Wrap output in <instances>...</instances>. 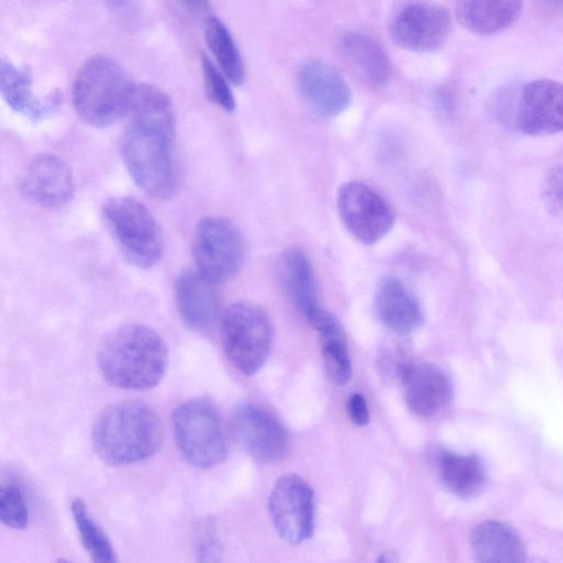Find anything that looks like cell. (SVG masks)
Returning a JSON list of instances; mask_svg holds the SVG:
<instances>
[{
	"mask_svg": "<svg viewBox=\"0 0 563 563\" xmlns=\"http://www.w3.org/2000/svg\"><path fill=\"white\" fill-rule=\"evenodd\" d=\"M168 351L153 329L129 324L113 331L102 343L98 364L103 378L114 387L144 390L165 375Z\"/></svg>",
	"mask_w": 563,
	"mask_h": 563,
	"instance_id": "6da1fadb",
	"label": "cell"
},
{
	"mask_svg": "<svg viewBox=\"0 0 563 563\" xmlns=\"http://www.w3.org/2000/svg\"><path fill=\"white\" fill-rule=\"evenodd\" d=\"M92 444L110 465L133 464L154 455L163 441L156 411L141 401H123L106 409L96 420Z\"/></svg>",
	"mask_w": 563,
	"mask_h": 563,
	"instance_id": "7a4b0ae2",
	"label": "cell"
},
{
	"mask_svg": "<svg viewBox=\"0 0 563 563\" xmlns=\"http://www.w3.org/2000/svg\"><path fill=\"white\" fill-rule=\"evenodd\" d=\"M135 86L118 62L95 55L82 64L75 77V111L85 123L107 128L126 117Z\"/></svg>",
	"mask_w": 563,
	"mask_h": 563,
	"instance_id": "3957f363",
	"label": "cell"
},
{
	"mask_svg": "<svg viewBox=\"0 0 563 563\" xmlns=\"http://www.w3.org/2000/svg\"><path fill=\"white\" fill-rule=\"evenodd\" d=\"M175 134L128 122L120 153L136 186L155 199L173 197L178 175L173 153Z\"/></svg>",
	"mask_w": 563,
	"mask_h": 563,
	"instance_id": "277c9868",
	"label": "cell"
},
{
	"mask_svg": "<svg viewBox=\"0 0 563 563\" xmlns=\"http://www.w3.org/2000/svg\"><path fill=\"white\" fill-rule=\"evenodd\" d=\"M103 223L123 257L139 268H151L162 258L164 234L154 214L140 200L113 197L102 206Z\"/></svg>",
	"mask_w": 563,
	"mask_h": 563,
	"instance_id": "5b68a950",
	"label": "cell"
},
{
	"mask_svg": "<svg viewBox=\"0 0 563 563\" xmlns=\"http://www.w3.org/2000/svg\"><path fill=\"white\" fill-rule=\"evenodd\" d=\"M175 442L191 466L210 468L228 454L227 434L217 408L196 398L179 405L172 417Z\"/></svg>",
	"mask_w": 563,
	"mask_h": 563,
	"instance_id": "8992f818",
	"label": "cell"
},
{
	"mask_svg": "<svg viewBox=\"0 0 563 563\" xmlns=\"http://www.w3.org/2000/svg\"><path fill=\"white\" fill-rule=\"evenodd\" d=\"M221 340L234 367L244 375H253L266 363L273 346L271 319L254 303L234 302L223 312Z\"/></svg>",
	"mask_w": 563,
	"mask_h": 563,
	"instance_id": "52a82bcc",
	"label": "cell"
},
{
	"mask_svg": "<svg viewBox=\"0 0 563 563\" xmlns=\"http://www.w3.org/2000/svg\"><path fill=\"white\" fill-rule=\"evenodd\" d=\"M191 251L197 269L217 285L233 279L245 258L241 231L222 217H206L197 223Z\"/></svg>",
	"mask_w": 563,
	"mask_h": 563,
	"instance_id": "ba28073f",
	"label": "cell"
},
{
	"mask_svg": "<svg viewBox=\"0 0 563 563\" xmlns=\"http://www.w3.org/2000/svg\"><path fill=\"white\" fill-rule=\"evenodd\" d=\"M390 38L412 52L440 48L451 32V15L446 8L431 0H407L391 13L388 23Z\"/></svg>",
	"mask_w": 563,
	"mask_h": 563,
	"instance_id": "9c48e42d",
	"label": "cell"
},
{
	"mask_svg": "<svg viewBox=\"0 0 563 563\" xmlns=\"http://www.w3.org/2000/svg\"><path fill=\"white\" fill-rule=\"evenodd\" d=\"M338 211L349 232L364 244H374L393 228L395 216L386 200L360 181L343 184L336 197Z\"/></svg>",
	"mask_w": 563,
	"mask_h": 563,
	"instance_id": "30bf717a",
	"label": "cell"
},
{
	"mask_svg": "<svg viewBox=\"0 0 563 563\" xmlns=\"http://www.w3.org/2000/svg\"><path fill=\"white\" fill-rule=\"evenodd\" d=\"M269 514L278 534L292 544L308 540L314 529V498L310 485L296 474L282 476L274 484Z\"/></svg>",
	"mask_w": 563,
	"mask_h": 563,
	"instance_id": "8fae6325",
	"label": "cell"
},
{
	"mask_svg": "<svg viewBox=\"0 0 563 563\" xmlns=\"http://www.w3.org/2000/svg\"><path fill=\"white\" fill-rule=\"evenodd\" d=\"M230 424L239 445L254 460L272 463L285 455L287 430L267 409L253 402L240 404L232 412Z\"/></svg>",
	"mask_w": 563,
	"mask_h": 563,
	"instance_id": "7c38bea8",
	"label": "cell"
},
{
	"mask_svg": "<svg viewBox=\"0 0 563 563\" xmlns=\"http://www.w3.org/2000/svg\"><path fill=\"white\" fill-rule=\"evenodd\" d=\"M516 126L532 136L563 131V84L537 79L526 84L516 111Z\"/></svg>",
	"mask_w": 563,
	"mask_h": 563,
	"instance_id": "4fadbf2b",
	"label": "cell"
},
{
	"mask_svg": "<svg viewBox=\"0 0 563 563\" xmlns=\"http://www.w3.org/2000/svg\"><path fill=\"white\" fill-rule=\"evenodd\" d=\"M19 189L33 205L56 209L73 198L75 183L69 166L60 157L43 153L35 156L22 172Z\"/></svg>",
	"mask_w": 563,
	"mask_h": 563,
	"instance_id": "5bb4252c",
	"label": "cell"
},
{
	"mask_svg": "<svg viewBox=\"0 0 563 563\" xmlns=\"http://www.w3.org/2000/svg\"><path fill=\"white\" fill-rule=\"evenodd\" d=\"M398 380L409 409L423 418L445 411L453 399V383L440 366L430 362L411 361L402 369Z\"/></svg>",
	"mask_w": 563,
	"mask_h": 563,
	"instance_id": "9a60e30c",
	"label": "cell"
},
{
	"mask_svg": "<svg viewBox=\"0 0 563 563\" xmlns=\"http://www.w3.org/2000/svg\"><path fill=\"white\" fill-rule=\"evenodd\" d=\"M298 87L308 107L325 118L342 113L352 100L351 89L342 75L321 60H310L300 68Z\"/></svg>",
	"mask_w": 563,
	"mask_h": 563,
	"instance_id": "2e32d148",
	"label": "cell"
},
{
	"mask_svg": "<svg viewBox=\"0 0 563 563\" xmlns=\"http://www.w3.org/2000/svg\"><path fill=\"white\" fill-rule=\"evenodd\" d=\"M175 302L181 320L192 330L207 331L220 313L217 284L198 269L180 273L175 283Z\"/></svg>",
	"mask_w": 563,
	"mask_h": 563,
	"instance_id": "e0dca14e",
	"label": "cell"
},
{
	"mask_svg": "<svg viewBox=\"0 0 563 563\" xmlns=\"http://www.w3.org/2000/svg\"><path fill=\"white\" fill-rule=\"evenodd\" d=\"M0 91L13 111L32 122H40L54 115L63 100L57 89L42 97L34 96L29 70L16 68L9 60L0 63Z\"/></svg>",
	"mask_w": 563,
	"mask_h": 563,
	"instance_id": "ac0fdd59",
	"label": "cell"
},
{
	"mask_svg": "<svg viewBox=\"0 0 563 563\" xmlns=\"http://www.w3.org/2000/svg\"><path fill=\"white\" fill-rule=\"evenodd\" d=\"M277 276L290 302L310 322L322 308L308 257L296 247L285 250L277 261Z\"/></svg>",
	"mask_w": 563,
	"mask_h": 563,
	"instance_id": "d6986e66",
	"label": "cell"
},
{
	"mask_svg": "<svg viewBox=\"0 0 563 563\" xmlns=\"http://www.w3.org/2000/svg\"><path fill=\"white\" fill-rule=\"evenodd\" d=\"M431 456L441 484L450 493L467 499L484 492L488 476L479 456L446 449H435Z\"/></svg>",
	"mask_w": 563,
	"mask_h": 563,
	"instance_id": "ffe728a7",
	"label": "cell"
},
{
	"mask_svg": "<svg viewBox=\"0 0 563 563\" xmlns=\"http://www.w3.org/2000/svg\"><path fill=\"white\" fill-rule=\"evenodd\" d=\"M375 308L382 322L400 335L416 331L423 322L418 300L396 278H386L378 285Z\"/></svg>",
	"mask_w": 563,
	"mask_h": 563,
	"instance_id": "44dd1931",
	"label": "cell"
},
{
	"mask_svg": "<svg viewBox=\"0 0 563 563\" xmlns=\"http://www.w3.org/2000/svg\"><path fill=\"white\" fill-rule=\"evenodd\" d=\"M471 548L474 559L482 563H520L526 561V549L518 532L499 520L479 522L472 531Z\"/></svg>",
	"mask_w": 563,
	"mask_h": 563,
	"instance_id": "7402d4cb",
	"label": "cell"
},
{
	"mask_svg": "<svg viewBox=\"0 0 563 563\" xmlns=\"http://www.w3.org/2000/svg\"><path fill=\"white\" fill-rule=\"evenodd\" d=\"M523 0H456L455 15L467 31L492 35L511 26L522 11Z\"/></svg>",
	"mask_w": 563,
	"mask_h": 563,
	"instance_id": "603a6c76",
	"label": "cell"
},
{
	"mask_svg": "<svg viewBox=\"0 0 563 563\" xmlns=\"http://www.w3.org/2000/svg\"><path fill=\"white\" fill-rule=\"evenodd\" d=\"M342 53L354 71L373 87L385 86L391 74L384 48L369 35L353 31L341 40Z\"/></svg>",
	"mask_w": 563,
	"mask_h": 563,
	"instance_id": "cb8c5ba5",
	"label": "cell"
},
{
	"mask_svg": "<svg viewBox=\"0 0 563 563\" xmlns=\"http://www.w3.org/2000/svg\"><path fill=\"white\" fill-rule=\"evenodd\" d=\"M310 323L319 334L328 377L338 385L346 384L352 377V364L340 321L331 312L321 309Z\"/></svg>",
	"mask_w": 563,
	"mask_h": 563,
	"instance_id": "d4e9b609",
	"label": "cell"
},
{
	"mask_svg": "<svg viewBox=\"0 0 563 563\" xmlns=\"http://www.w3.org/2000/svg\"><path fill=\"white\" fill-rule=\"evenodd\" d=\"M205 36L213 57L229 81L241 85L245 78L244 64L227 25L217 16H209Z\"/></svg>",
	"mask_w": 563,
	"mask_h": 563,
	"instance_id": "484cf974",
	"label": "cell"
},
{
	"mask_svg": "<svg viewBox=\"0 0 563 563\" xmlns=\"http://www.w3.org/2000/svg\"><path fill=\"white\" fill-rule=\"evenodd\" d=\"M71 515L84 548L95 562L112 563L115 553L106 533L90 516L85 503L76 498L71 503Z\"/></svg>",
	"mask_w": 563,
	"mask_h": 563,
	"instance_id": "4316f807",
	"label": "cell"
},
{
	"mask_svg": "<svg viewBox=\"0 0 563 563\" xmlns=\"http://www.w3.org/2000/svg\"><path fill=\"white\" fill-rule=\"evenodd\" d=\"M201 69L205 90L213 103L228 112L235 109V98L229 85V79L207 55H201Z\"/></svg>",
	"mask_w": 563,
	"mask_h": 563,
	"instance_id": "83f0119b",
	"label": "cell"
},
{
	"mask_svg": "<svg viewBox=\"0 0 563 563\" xmlns=\"http://www.w3.org/2000/svg\"><path fill=\"white\" fill-rule=\"evenodd\" d=\"M0 519L12 529H24L29 522V510L20 486L3 485L0 493Z\"/></svg>",
	"mask_w": 563,
	"mask_h": 563,
	"instance_id": "f1b7e54d",
	"label": "cell"
},
{
	"mask_svg": "<svg viewBox=\"0 0 563 563\" xmlns=\"http://www.w3.org/2000/svg\"><path fill=\"white\" fill-rule=\"evenodd\" d=\"M542 199L547 210L563 221V165L547 173L542 183Z\"/></svg>",
	"mask_w": 563,
	"mask_h": 563,
	"instance_id": "f546056e",
	"label": "cell"
},
{
	"mask_svg": "<svg viewBox=\"0 0 563 563\" xmlns=\"http://www.w3.org/2000/svg\"><path fill=\"white\" fill-rule=\"evenodd\" d=\"M408 352V349L402 344H394L383 349L378 358L382 372L398 379L406 365L412 361Z\"/></svg>",
	"mask_w": 563,
	"mask_h": 563,
	"instance_id": "4dcf8cb0",
	"label": "cell"
},
{
	"mask_svg": "<svg viewBox=\"0 0 563 563\" xmlns=\"http://www.w3.org/2000/svg\"><path fill=\"white\" fill-rule=\"evenodd\" d=\"M346 410L350 419L356 426H365L369 422V409L365 397L362 394H353L347 404Z\"/></svg>",
	"mask_w": 563,
	"mask_h": 563,
	"instance_id": "1f68e13d",
	"label": "cell"
},
{
	"mask_svg": "<svg viewBox=\"0 0 563 563\" xmlns=\"http://www.w3.org/2000/svg\"><path fill=\"white\" fill-rule=\"evenodd\" d=\"M194 15H203L209 11V0H179Z\"/></svg>",
	"mask_w": 563,
	"mask_h": 563,
	"instance_id": "d6a6232c",
	"label": "cell"
},
{
	"mask_svg": "<svg viewBox=\"0 0 563 563\" xmlns=\"http://www.w3.org/2000/svg\"><path fill=\"white\" fill-rule=\"evenodd\" d=\"M540 4L552 10H562L563 0H538Z\"/></svg>",
	"mask_w": 563,
	"mask_h": 563,
	"instance_id": "836d02e7",
	"label": "cell"
},
{
	"mask_svg": "<svg viewBox=\"0 0 563 563\" xmlns=\"http://www.w3.org/2000/svg\"><path fill=\"white\" fill-rule=\"evenodd\" d=\"M394 561H397L396 558H394V554L393 553H383L380 554V558L378 559V562H386V563H390V562H394Z\"/></svg>",
	"mask_w": 563,
	"mask_h": 563,
	"instance_id": "e575fe53",
	"label": "cell"
}]
</instances>
